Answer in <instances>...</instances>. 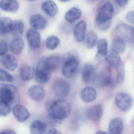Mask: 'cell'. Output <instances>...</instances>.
<instances>
[{
    "mask_svg": "<svg viewBox=\"0 0 134 134\" xmlns=\"http://www.w3.org/2000/svg\"><path fill=\"white\" fill-rule=\"evenodd\" d=\"M47 110L52 120L61 123L69 116L71 107L66 100L58 99L49 103L47 105Z\"/></svg>",
    "mask_w": 134,
    "mask_h": 134,
    "instance_id": "1",
    "label": "cell"
},
{
    "mask_svg": "<svg viewBox=\"0 0 134 134\" xmlns=\"http://www.w3.org/2000/svg\"><path fill=\"white\" fill-rule=\"evenodd\" d=\"M19 99V92L15 85L2 84L0 87V102L11 106L16 105Z\"/></svg>",
    "mask_w": 134,
    "mask_h": 134,
    "instance_id": "2",
    "label": "cell"
},
{
    "mask_svg": "<svg viewBox=\"0 0 134 134\" xmlns=\"http://www.w3.org/2000/svg\"><path fill=\"white\" fill-rule=\"evenodd\" d=\"M112 80V72L109 66L103 67L94 76L92 81L94 86L99 88L109 85Z\"/></svg>",
    "mask_w": 134,
    "mask_h": 134,
    "instance_id": "3",
    "label": "cell"
},
{
    "mask_svg": "<svg viewBox=\"0 0 134 134\" xmlns=\"http://www.w3.org/2000/svg\"><path fill=\"white\" fill-rule=\"evenodd\" d=\"M114 32L117 37L122 39L125 42L134 43V27L121 23L116 26Z\"/></svg>",
    "mask_w": 134,
    "mask_h": 134,
    "instance_id": "4",
    "label": "cell"
},
{
    "mask_svg": "<svg viewBox=\"0 0 134 134\" xmlns=\"http://www.w3.org/2000/svg\"><path fill=\"white\" fill-rule=\"evenodd\" d=\"M114 12V9L113 4L110 2L105 3L97 12L95 23H104L110 21Z\"/></svg>",
    "mask_w": 134,
    "mask_h": 134,
    "instance_id": "5",
    "label": "cell"
},
{
    "mask_svg": "<svg viewBox=\"0 0 134 134\" xmlns=\"http://www.w3.org/2000/svg\"><path fill=\"white\" fill-rule=\"evenodd\" d=\"M52 89L54 94L59 98H65L70 93V86L69 83L65 80L58 79L53 83Z\"/></svg>",
    "mask_w": 134,
    "mask_h": 134,
    "instance_id": "6",
    "label": "cell"
},
{
    "mask_svg": "<svg viewBox=\"0 0 134 134\" xmlns=\"http://www.w3.org/2000/svg\"><path fill=\"white\" fill-rule=\"evenodd\" d=\"M79 62L75 56L69 58L63 64L62 69V74L67 78L72 77L75 74L78 69Z\"/></svg>",
    "mask_w": 134,
    "mask_h": 134,
    "instance_id": "7",
    "label": "cell"
},
{
    "mask_svg": "<svg viewBox=\"0 0 134 134\" xmlns=\"http://www.w3.org/2000/svg\"><path fill=\"white\" fill-rule=\"evenodd\" d=\"M116 105L123 112L129 111L132 105V99L129 94L125 92H119L115 98Z\"/></svg>",
    "mask_w": 134,
    "mask_h": 134,
    "instance_id": "8",
    "label": "cell"
},
{
    "mask_svg": "<svg viewBox=\"0 0 134 134\" xmlns=\"http://www.w3.org/2000/svg\"><path fill=\"white\" fill-rule=\"evenodd\" d=\"M12 112L17 120L19 122H24L30 117V114L28 110L23 105L17 104L12 108Z\"/></svg>",
    "mask_w": 134,
    "mask_h": 134,
    "instance_id": "9",
    "label": "cell"
},
{
    "mask_svg": "<svg viewBox=\"0 0 134 134\" xmlns=\"http://www.w3.org/2000/svg\"><path fill=\"white\" fill-rule=\"evenodd\" d=\"M26 39L30 47L32 50H36L40 47L41 37L40 33L34 29L29 30L26 33Z\"/></svg>",
    "mask_w": 134,
    "mask_h": 134,
    "instance_id": "10",
    "label": "cell"
},
{
    "mask_svg": "<svg viewBox=\"0 0 134 134\" xmlns=\"http://www.w3.org/2000/svg\"><path fill=\"white\" fill-rule=\"evenodd\" d=\"M51 75V71L46 69L43 64L37 66L35 72V78L38 83L45 84L50 81Z\"/></svg>",
    "mask_w": 134,
    "mask_h": 134,
    "instance_id": "11",
    "label": "cell"
},
{
    "mask_svg": "<svg viewBox=\"0 0 134 134\" xmlns=\"http://www.w3.org/2000/svg\"><path fill=\"white\" fill-rule=\"evenodd\" d=\"M31 26L34 29L43 30L48 25L47 19L40 14H36L31 16L30 20Z\"/></svg>",
    "mask_w": 134,
    "mask_h": 134,
    "instance_id": "12",
    "label": "cell"
},
{
    "mask_svg": "<svg viewBox=\"0 0 134 134\" xmlns=\"http://www.w3.org/2000/svg\"><path fill=\"white\" fill-rule=\"evenodd\" d=\"M28 93L31 98L37 102L42 101L45 97V90L40 85H35L30 87L28 90Z\"/></svg>",
    "mask_w": 134,
    "mask_h": 134,
    "instance_id": "13",
    "label": "cell"
},
{
    "mask_svg": "<svg viewBox=\"0 0 134 134\" xmlns=\"http://www.w3.org/2000/svg\"><path fill=\"white\" fill-rule=\"evenodd\" d=\"M80 97L85 102L89 103L95 100L97 97V92L92 86H87L81 91Z\"/></svg>",
    "mask_w": 134,
    "mask_h": 134,
    "instance_id": "14",
    "label": "cell"
},
{
    "mask_svg": "<svg viewBox=\"0 0 134 134\" xmlns=\"http://www.w3.org/2000/svg\"><path fill=\"white\" fill-rule=\"evenodd\" d=\"M103 113V107L99 105H96L91 107L87 112V118L93 122L99 121Z\"/></svg>",
    "mask_w": 134,
    "mask_h": 134,
    "instance_id": "15",
    "label": "cell"
},
{
    "mask_svg": "<svg viewBox=\"0 0 134 134\" xmlns=\"http://www.w3.org/2000/svg\"><path fill=\"white\" fill-rule=\"evenodd\" d=\"M87 24L86 22L81 21L75 26L74 30V36L75 40L78 42H81L85 37Z\"/></svg>",
    "mask_w": 134,
    "mask_h": 134,
    "instance_id": "16",
    "label": "cell"
},
{
    "mask_svg": "<svg viewBox=\"0 0 134 134\" xmlns=\"http://www.w3.org/2000/svg\"><path fill=\"white\" fill-rule=\"evenodd\" d=\"M105 59L110 66L116 69L122 63L119 54L113 50L108 52Z\"/></svg>",
    "mask_w": 134,
    "mask_h": 134,
    "instance_id": "17",
    "label": "cell"
},
{
    "mask_svg": "<svg viewBox=\"0 0 134 134\" xmlns=\"http://www.w3.org/2000/svg\"><path fill=\"white\" fill-rule=\"evenodd\" d=\"M1 63L7 69L10 71L15 70L18 65L17 59L12 55H3L1 58Z\"/></svg>",
    "mask_w": 134,
    "mask_h": 134,
    "instance_id": "18",
    "label": "cell"
},
{
    "mask_svg": "<svg viewBox=\"0 0 134 134\" xmlns=\"http://www.w3.org/2000/svg\"><path fill=\"white\" fill-rule=\"evenodd\" d=\"M41 8L44 12L50 17H54L58 13V6L52 1H44L41 5Z\"/></svg>",
    "mask_w": 134,
    "mask_h": 134,
    "instance_id": "19",
    "label": "cell"
},
{
    "mask_svg": "<svg viewBox=\"0 0 134 134\" xmlns=\"http://www.w3.org/2000/svg\"><path fill=\"white\" fill-rule=\"evenodd\" d=\"M94 72V66L91 64L88 63L83 66L81 71V76L82 80L85 83H89L93 80Z\"/></svg>",
    "mask_w": 134,
    "mask_h": 134,
    "instance_id": "20",
    "label": "cell"
},
{
    "mask_svg": "<svg viewBox=\"0 0 134 134\" xmlns=\"http://www.w3.org/2000/svg\"><path fill=\"white\" fill-rule=\"evenodd\" d=\"M19 75L23 80L29 81L32 80L35 75L34 69L30 65L24 64L20 67Z\"/></svg>",
    "mask_w": 134,
    "mask_h": 134,
    "instance_id": "21",
    "label": "cell"
},
{
    "mask_svg": "<svg viewBox=\"0 0 134 134\" xmlns=\"http://www.w3.org/2000/svg\"><path fill=\"white\" fill-rule=\"evenodd\" d=\"M124 129L123 121L120 118H116L110 122L109 131L111 134H120Z\"/></svg>",
    "mask_w": 134,
    "mask_h": 134,
    "instance_id": "22",
    "label": "cell"
},
{
    "mask_svg": "<svg viewBox=\"0 0 134 134\" xmlns=\"http://www.w3.org/2000/svg\"><path fill=\"white\" fill-rule=\"evenodd\" d=\"M0 7L5 11L15 13L18 10V3L14 0H2L0 1Z\"/></svg>",
    "mask_w": 134,
    "mask_h": 134,
    "instance_id": "23",
    "label": "cell"
},
{
    "mask_svg": "<svg viewBox=\"0 0 134 134\" xmlns=\"http://www.w3.org/2000/svg\"><path fill=\"white\" fill-rule=\"evenodd\" d=\"M60 64V59L58 56L52 55L47 58L43 63L46 69L51 71H54L58 69Z\"/></svg>",
    "mask_w": 134,
    "mask_h": 134,
    "instance_id": "24",
    "label": "cell"
},
{
    "mask_svg": "<svg viewBox=\"0 0 134 134\" xmlns=\"http://www.w3.org/2000/svg\"><path fill=\"white\" fill-rule=\"evenodd\" d=\"M30 129L32 134H43L46 132L47 126L43 121L37 120L31 124Z\"/></svg>",
    "mask_w": 134,
    "mask_h": 134,
    "instance_id": "25",
    "label": "cell"
},
{
    "mask_svg": "<svg viewBox=\"0 0 134 134\" xmlns=\"http://www.w3.org/2000/svg\"><path fill=\"white\" fill-rule=\"evenodd\" d=\"M24 24L22 21L16 20L14 21L12 25L11 32L15 38H19L23 34Z\"/></svg>",
    "mask_w": 134,
    "mask_h": 134,
    "instance_id": "26",
    "label": "cell"
},
{
    "mask_svg": "<svg viewBox=\"0 0 134 134\" xmlns=\"http://www.w3.org/2000/svg\"><path fill=\"white\" fill-rule=\"evenodd\" d=\"M24 47V41L20 38H15L10 44V50L14 54L19 55L21 54Z\"/></svg>",
    "mask_w": 134,
    "mask_h": 134,
    "instance_id": "27",
    "label": "cell"
},
{
    "mask_svg": "<svg viewBox=\"0 0 134 134\" xmlns=\"http://www.w3.org/2000/svg\"><path fill=\"white\" fill-rule=\"evenodd\" d=\"M81 16V12L76 7L72 8L69 10L65 15L66 20L69 23H73L79 19Z\"/></svg>",
    "mask_w": 134,
    "mask_h": 134,
    "instance_id": "28",
    "label": "cell"
},
{
    "mask_svg": "<svg viewBox=\"0 0 134 134\" xmlns=\"http://www.w3.org/2000/svg\"><path fill=\"white\" fill-rule=\"evenodd\" d=\"M12 23L11 19L8 17H4L0 19V34H6L11 32Z\"/></svg>",
    "mask_w": 134,
    "mask_h": 134,
    "instance_id": "29",
    "label": "cell"
},
{
    "mask_svg": "<svg viewBox=\"0 0 134 134\" xmlns=\"http://www.w3.org/2000/svg\"><path fill=\"white\" fill-rule=\"evenodd\" d=\"M112 50L118 54L124 53L125 49V42L122 39L116 37L112 41Z\"/></svg>",
    "mask_w": 134,
    "mask_h": 134,
    "instance_id": "30",
    "label": "cell"
},
{
    "mask_svg": "<svg viewBox=\"0 0 134 134\" xmlns=\"http://www.w3.org/2000/svg\"><path fill=\"white\" fill-rule=\"evenodd\" d=\"M98 37L94 31H90L88 33L85 37V43L87 47L92 49L95 47L98 43Z\"/></svg>",
    "mask_w": 134,
    "mask_h": 134,
    "instance_id": "31",
    "label": "cell"
},
{
    "mask_svg": "<svg viewBox=\"0 0 134 134\" xmlns=\"http://www.w3.org/2000/svg\"><path fill=\"white\" fill-rule=\"evenodd\" d=\"M98 54L105 56L108 52V44L106 39L103 38L98 41L97 44Z\"/></svg>",
    "mask_w": 134,
    "mask_h": 134,
    "instance_id": "32",
    "label": "cell"
},
{
    "mask_svg": "<svg viewBox=\"0 0 134 134\" xmlns=\"http://www.w3.org/2000/svg\"><path fill=\"white\" fill-rule=\"evenodd\" d=\"M59 43V39L58 37L55 36H51L47 38L45 44L47 49L51 51H53L58 47Z\"/></svg>",
    "mask_w": 134,
    "mask_h": 134,
    "instance_id": "33",
    "label": "cell"
},
{
    "mask_svg": "<svg viewBox=\"0 0 134 134\" xmlns=\"http://www.w3.org/2000/svg\"><path fill=\"white\" fill-rule=\"evenodd\" d=\"M116 81L117 83L121 85L124 82L125 76V69L123 62L116 69Z\"/></svg>",
    "mask_w": 134,
    "mask_h": 134,
    "instance_id": "34",
    "label": "cell"
},
{
    "mask_svg": "<svg viewBox=\"0 0 134 134\" xmlns=\"http://www.w3.org/2000/svg\"><path fill=\"white\" fill-rule=\"evenodd\" d=\"M14 77L7 71L1 69L0 72V81L1 82H12Z\"/></svg>",
    "mask_w": 134,
    "mask_h": 134,
    "instance_id": "35",
    "label": "cell"
},
{
    "mask_svg": "<svg viewBox=\"0 0 134 134\" xmlns=\"http://www.w3.org/2000/svg\"><path fill=\"white\" fill-rule=\"evenodd\" d=\"M11 106L3 102H0V115L4 116H7L10 113Z\"/></svg>",
    "mask_w": 134,
    "mask_h": 134,
    "instance_id": "36",
    "label": "cell"
},
{
    "mask_svg": "<svg viewBox=\"0 0 134 134\" xmlns=\"http://www.w3.org/2000/svg\"><path fill=\"white\" fill-rule=\"evenodd\" d=\"M112 20L104 23H95L96 27L99 30L102 31H106L108 30L111 26Z\"/></svg>",
    "mask_w": 134,
    "mask_h": 134,
    "instance_id": "37",
    "label": "cell"
},
{
    "mask_svg": "<svg viewBox=\"0 0 134 134\" xmlns=\"http://www.w3.org/2000/svg\"><path fill=\"white\" fill-rule=\"evenodd\" d=\"M8 44L5 41H1L0 42V55L2 56L5 55L7 51Z\"/></svg>",
    "mask_w": 134,
    "mask_h": 134,
    "instance_id": "38",
    "label": "cell"
},
{
    "mask_svg": "<svg viewBox=\"0 0 134 134\" xmlns=\"http://www.w3.org/2000/svg\"><path fill=\"white\" fill-rule=\"evenodd\" d=\"M126 18L129 22L134 25V11L129 12L126 15Z\"/></svg>",
    "mask_w": 134,
    "mask_h": 134,
    "instance_id": "39",
    "label": "cell"
},
{
    "mask_svg": "<svg viewBox=\"0 0 134 134\" xmlns=\"http://www.w3.org/2000/svg\"><path fill=\"white\" fill-rule=\"evenodd\" d=\"M115 2L116 3L118 6L121 7H124L127 5L128 3V1H124V0H117Z\"/></svg>",
    "mask_w": 134,
    "mask_h": 134,
    "instance_id": "40",
    "label": "cell"
},
{
    "mask_svg": "<svg viewBox=\"0 0 134 134\" xmlns=\"http://www.w3.org/2000/svg\"><path fill=\"white\" fill-rule=\"evenodd\" d=\"M44 134H62V133L56 129H52L46 132Z\"/></svg>",
    "mask_w": 134,
    "mask_h": 134,
    "instance_id": "41",
    "label": "cell"
},
{
    "mask_svg": "<svg viewBox=\"0 0 134 134\" xmlns=\"http://www.w3.org/2000/svg\"><path fill=\"white\" fill-rule=\"evenodd\" d=\"M0 134H17L14 130L12 129H7L2 131Z\"/></svg>",
    "mask_w": 134,
    "mask_h": 134,
    "instance_id": "42",
    "label": "cell"
},
{
    "mask_svg": "<svg viewBox=\"0 0 134 134\" xmlns=\"http://www.w3.org/2000/svg\"><path fill=\"white\" fill-rule=\"evenodd\" d=\"M95 134H110L108 132H107L104 131H99L97 132Z\"/></svg>",
    "mask_w": 134,
    "mask_h": 134,
    "instance_id": "43",
    "label": "cell"
},
{
    "mask_svg": "<svg viewBox=\"0 0 134 134\" xmlns=\"http://www.w3.org/2000/svg\"><path fill=\"white\" fill-rule=\"evenodd\" d=\"M132 125H133V127H134V119H133V121H132Z\"/></svg>",
    "mask_w": 134,
    "mask_h": 134,
    "instance_id": "44",
    "label": "cell"
}]
</instances>
